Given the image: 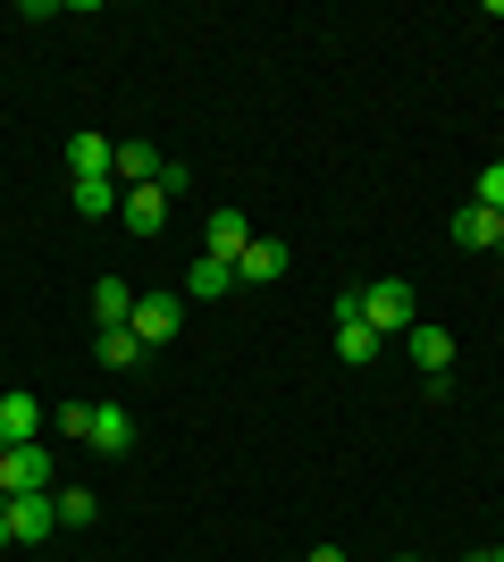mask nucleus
Segmentation results:
<instances>
[{"instance_id": "7", "label": "nucleus", "mask_w": 504, "mask_h": 562, "mask_svg": "<svg viewBox=\"0 0 504 562\" xmlns=\"http://www.w3.org/2000/svg\"><path fill=\"white\" fill-rule=\"evenodd\" d=\"M119 218H126V235H160L168 227V193L160 186H126L119 193Z\"/></svg>"}, {"instance_id": "2", "label": "nucleus", "mask_w": 504, "mask_h": 562, "mask_svg": "<svg viewBox=\"0 0 504 562\" xmlns=\"http://www.w3.org/2000/svg\"><path fill=\"white\" fill-rule=\"evenodd\" d=\"M0 495H51V446H0Z\"/></svg>"}, {"instance_id": "5", "label": "nucleus", "mask_w": 504, "mask_h": 562, "mask_svg": "<svg viewBox=\"0 0 504 562\" xmlns=\"http://www.w3.org/2000/svg\"><path fill=\"white\" fill-rule=\"evenodd\" d=\"M51 529H59V513H51V495H9V538L25 546V554H43Z\"/></svg>"}, {"instance_id": "13", "label": "nucleus", "mask_w": 504, "mask_h": 562, "mask_svg": "<svg viewBox=\"0 0 504 562\" xmlns=\"http://www.w3.org/2000/svg\"><path fill=\"white\" fill-rule=\"evenodd\" d=\"M496 235H504L496 211H480V202H462V211H455V244H462V252H496Z\"/></svg>"}, {"instance_id": "18", "label": "nucleus", "mask_w": 504, "mask_h": 562, "mask_svg": "<svg viewBox=\"0 0 504 562\" xmlns=\"http://www.w3.org/2000/svg\"><path fill=\"white\" fill-rule=\"evenodd\" d=\"M186 285H193V294H236V260H211V252H202L186 269Z\"/></svg>"}, {"instance_id": "12", "label": "nucleus", "mask_w": 504, "mask_h": 562, "mask_svg": "<svg viewBox=\"0 0 504 562\" xmlns=\"http://www.w3.org/2000/svg\"><path fill=\"white\" fill-rule=\"evenodd\" d=\"M93 361L126 378V370H144L152 352H144V336H135V328H101V336H93Z\"/></svg>"}, {"instance_id": "16", "label": "nucleus", "mask_w": 504, "mask_h": 562, "mask_svg": "<svg viewBox=\"0 0 504 562\" xmlns=\"http://www.w3.org/2000/svg\"><path fill=\"white\" fill-rule=\"evenodd\" d=\"M160 151H152V143L144 135H135V143H119V186H160Z\"/></svg>"}, {"instance_id": "1", "label": "nucleus", "mask_w": 504, "mask_h": 562, "mask_svg": "<svg viewBox=\"0 0 504 562\" xmlns=\"http://www.w3.org/2000/svg\"><path fill=\"white\" fill-rule=\"evenodd\" d=\"M354 294H361V328L379 336V345H387V336H412V328H421V294H412V285H404V278H379V285H354Z\"/></svg>"}, {"instance_id": "26", "label": "nucleus", "mask_w": 504, "mask_h": 562, "mask_svg": "<svg viewBox=\"0 0 504 562\" xmlns=\"http://www.w3.org/2000/svg\"><path fill=\"white\" fill-rule=\"evenodd\" d=\"M395 562H421V554H395Z\"/></svg>"}, {"instance_id": "22", "label": "nucleus", "mask_w": 504, "mask_h": 562, "mask_svg": "<svg viewBox=\"0 0 504 562\" xmlns=\"http://www.w3.org/2000/svg\"><path fill=\"white\" fill-rule=\"evenodd\" d=\"M9 546H18V538H9V495H0V554H9Z\"/></svg>"}, {"instance_id": "14", "label": "nucleus", "mask_w": 504, "mask_h": 562, "mask_svg": "<svg viewBox=\"0 0 504 562\" xmlns=\"http://www.w3.org/2000/svg\"><path fill=\"white\" fill-rule=\"evenodd\" d=\"M68 202H76V218H119V177H76Z\"/></svg>"}, {"instance_id": "9", "label": "nucleus", "mask_w": 504, "mask_h": 562, "mask_svg": "<svg viewBox=\"0 0 504 562\" xmlns=\"http://www.w3.org/2000/svg\"><path fill=\"white\" fill-rule=\"evenodd\" d=\"M93 453H135V412L126 403H93V437H85Z\"/></svg>"}, {"instance_id": "15", "label": "nucleus", "mask_w": 504, "mask_h": 562, "mask_svg": "<svg viewBox=\"0 0 504 562\" xmlns=\"http://www.w3.org/2000/svg\"><path fill=\"white\" fill-rule=\"evenodd\" d=\"M126 319H135V285H126V278H101L93 285V328H126Z\"/></svg>"}, {"instance_id": "19", "label": "nucleus", "mask_w": 504, "mask_h": 562, "mask_svg": "<svg viewBox=\"0 0 504 562\" xmlns=\"http://www.w3.org/2000/svg\"><path fill=\"white\" fill-rule=\"evenodd\" d=\"M336 352L345 361H379V336L361 328V319H336Z\"/></svg>"}, {"instance_id": "3", "label": "nucleus", "mask_w": 504, "mask_h": 562, "mask_svg": "<svg viewBox=\"0 0 504 562\" xmlns=\"http://www.w3.org/2000/svg\"><path fill=\"white\" fill-rule=\"evenodd\" d=\"M287 269H294V252L278 244V235H253V244L236 252V285H244V294H253V285H278Z\"/></svg>"}, {"instance_id": "20", "label": "nucleus", "mask_w": 504, "mask_h": 562, "mask_svg": "<svg viewBox=\"0 0 504 562\" xmlns=\"http://www.w3.org/2000/svg\"><path fill=\"white\" fill-rule=\"evenodd\" d=\"M51 428H59V437H93V403H59Z\"/></svg>"}, {"instance_id": "11", "label": "nucleus", "mask_w": 504, "mask_h": 562, "mask_svg": "<svg viewBox=\"0 0 504 562\" xmlns=\"http://www.w3.org/2000/svg\"><path fill=\"white\" fill-rule=\"evenodd\" d=\"M34 437H43V403L25 395H0V446H34Z\"/></svg>"}, {"instance_id": "6", "label": "nucleus", "mask_w": 504, "mask_h": 562, "mask_svg": "<svg viewBox=\"0 0 504 562\" xmlns=\"http://www.w3.org/2000/svg\"><path fill=\"white\" fill-rule=\"evenodd\" d=\"M76 177H119V143L93 135V126H85V135H68V186H76Z\"/></svg>"}, {"instance_id": "24", "label": "nucleus", "mask_w": 504, "mask_h": 562, "mask_svg": "<svg viewBox=\"0 0 504 562\" xmlns=\"http://www.w3.org/2000/svg\"><path fill=\"white\" fill-rule=\"evenodd\" d=\"M488 562H504V546H488Z\"/></svg>"}, {"instance_id": "21", "label": "nucleus", "mask_w": 504, "mask_h": 562, "mask_svg": "<svg viewBox=\"0 0 504 562\" xmlns=\"http://www.w3.org/2000/svg\"><path fill=\"white\" fill-rule=\"evenodd\" d=\"M471 202H480V211H496V218H504V160H488V168H480V193H471Z\"/></svg>"}, {"instance_id": "23", "label": "nucleus", "mask_w": 504, "mask_h": 562, "mask_svg": "<svg viewBox=\"0 0 504 562\" xmlns=\"http://www.w3.org/2000/svg\"><path fill=\"white\" fill-rule=\"evenodd\" d=\"M303 562H345V554H336V546H320V554H303Z\"/></svg>"}, {"instance_id": "10", "label": "nucleus", "mask_w": 504, "mask_h": 562, "mask_svg": "<svg viewBox=\"0 0 504 562\" xmlns=\"http://www.w3.org/2000/svg\"><path fill=\"white\" fill-rule=\"evenodd\" d=\"M244 244H253V218H244V211H211V218H202V252H211V260H236Z\"/></svg>"}, {"instance_id": "4", "label": "nucleus", "mask_w": 504, "mask_h": 562, "mask_svg": "<svg viewBox=\"0 0 504 562\" xmlns=\"http://www.w3.org/2000/svg\"><path fill=\"white\" fill-rule=\"evenodd\" d=\"M126 328L144 336V352H160L168 336L186 328V303H177V294H135V319H126Z\"/></svg>"}, {"instance_id": "17", "label": "nucleus", "mask_w": 504, "mask_h": 562, "mask_svg": "<svg viewBox=\"0 0 504 562\" xmlns=\"http://www.w3.org/2000/svg\"><path fill=\"white\" fill-rule=\"evenodd\" d=\"M51 513H59V529H93L101 495L93 487H51Z\"/></svg>"}, {"instance_id": "8", "label": "nucleus", "mask_w": 504, "mask_h": 562, "mask_svg": "<svg viewBox=\"0 0 504 562\" xmlns=\"http://www.w3.org/2000/svg\"><path fill=\"white\" fill-rule=\"evenodd\" d=\"M404 352L421 361V378H446V370H455V336L437 328V319H421V328L404 336Z\"/></svg>"}, {"instance_id": "25", "label": "nucleus", "mask_w": 504, "mask_h": 562, "mask_svg": "<svg viewBox=\"0 0 504 562\" xmlns=\"http://www.w3.org/2000/svg\"><path fill=\"white\" fill-rule=\"evenodd\" d=\"M496 260H504V235H496Z\"/></svg>"}]
</instances>
